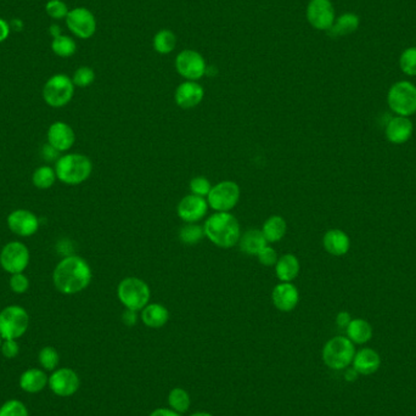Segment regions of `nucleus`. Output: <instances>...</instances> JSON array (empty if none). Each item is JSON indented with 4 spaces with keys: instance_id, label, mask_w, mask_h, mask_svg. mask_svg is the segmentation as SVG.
I'll list each match as a JSON object with an SVG mask.
<instances>
[{
    "instance_id": "obj_1",
    "label": "nucleus",
    "mask_w": 416,
    "mask_h": 416,
    "mask_svg": "<svg viewBox=\"0 0 416 416\" xmlns=\"http://www.w3.org/2000/svg\"><path fill=\"white\" fill-rule=\"evenodd\" d=\"M91 279L93 272L89 263L76 254L63 257L54 269V286L63 295H76L85 291Z\"/></svg>"
},
{
    "instance_id": "obj_2",
    "label": "nucleus",
    "mask_w": 416,
    "mask_h": 416,
    "mask_svg": "<svg viewBox=\"0 0 416 416\" xmlns=\"http://www.w3.org/2000/svg\"><path fill=\"white\" fill-rule=\"evenodd\" d=\"M205 235L217 248H232L241 237L240 223L230 212H216L205 221Z\"/></svg>"
},
{
    "instance_id": "obj_3",
    "label": "nucleus",
    "mask_w": 416,
    "mask_h": 416,
    "mask_svg": "<svg viewBox=\"0 0 416 416\" xmlns=\"http://www.w3.org/2000/svg\"><path fill=\"white\" fill-rule=\"evenodd\" d=\"M58 180L63 184L79 185L89 179L93 172L91 160L82 153H66L55 164Z\"/></svg>"
},
{
    "instance_id": "obj_4",
    "label": "nucleus",
    "mask_w": 416,
    "mask_h": 416,
    "mask_svg": "<svg viewBox=\"0 0 416 416\" xmlns=\"http://www.w3.org/2000/svg\"><path fill=\"white\" fill-rule=\"evenodd\" d=\"M117 297L126 309L142 311L150 303L151 290L144 280L137 276H128L117 286Z\"/></svg>"
},
{
    "instance_id": "obj_5",
    "label": "nucleus",
    "mask_w": 416,
    "mask_h": 416,
    "mask_svg": "<svg viewBox=\"0 0 416 416\" xmlns=\"http://www.w3.org/2000/svg\"><path fill=\"white\" fill-rule=\"evenodd\" d=\"M354 355L353 342L344 336L331 338L322 348V360L330 369H346L353 362Z\"/></svg>"
},
{
    "instance_id": "obj_6",
    "label": "nucleus",
    "mask_w": 416,
    "mask_h": 416,
    "mask_svg": "<svg viewBox=\"0 0 416 416\" xmlns=\"http://www.w3.org/2000/svg\"><path fill=\"white\" fill-rule=\"evenodd\" d=\"M30 327L28 311L21 306H8L0 311V336L3 340L22 338Z\"/></svg>"
},
{
    "instance_id": "obj_7",
    "label": "nucleus",
    "mask_w": 416,
    "mask_h": 416,
    "mask_svg": "<svg viewBox=\"0 0 416 416\" xmlns=\"http://www.w3.org/2000/svg\"><path fill=\"white\" fill-rule=\"evenodd\" d=\"M74 87L72 78L67 74H54L47 79L43 88V99L50 107H63L69 104L74 95Z\"/></svg>"
},
{
    "instance_id": "obj_8",
    "label": "nucleus",
    "mask_w": 416,
    "mask_h": 416,
    "mask_svg": "<svg viewBox=\"0 0 416 416\" xmlns=\"http://www.w3.org/2000/svg\"><path fill=\"white\" fill-rule=\"evenodd\" d=\"M387 102L391 110L398 116L409 117L416 112V87L408 82L401 80L391 87Z\"/></svg>"
},
{
    "instance_id": "obj_9",
    "label": "nucleus",
    "mask_w": 416,
    "mask_h": 416,
    "mask_svg": "<svg viewBox=\"0 0 416 416\" xmlns=\"http://www.w3.org/2000/svg\"><path fill=\"white\" fill-rule=\"evenodd\" d=\"M240 186L232 180H223L212 186L207 202L215 212H230L240 200Z\"/></svg>"
},
{
    "instance_id": "obj_10",
    "label": "nucleus",
    "mask_w": 416,
    "mask_h": 416,
    "mask_svg": "<svg viewBox=\"0 0 416 416\" xmlns=\"http://www.w3.org/2000/svg\"><path fill=\"white\" fill-rule=\"evenodd\" d=\"M30 250L21 241L6 243L0 251V265L9 274L23 273L30 264Z\"/></svg>"
},
{
    "instance_id": "obj_11",
    "label": "nucleus",
    "mask_w": 416,
    "mask_h": 416,
    "mask_svg": "<svg viewBox=\"0 0 416 416\" xmlns=\"http://www.w3.org/2000/svg\"><path fill=\"white\" fill-rule=\"evenodd\" d=\"M175 69L186 80L197 82L207 72V65L205 58L199 52L186 49L177 55Z\"/></svg>"
},
{
    "instance_id": "obj_12",
    "label": "nucleus",
    "mask_w": 416,
    "mask_h": 416,
    "mask_svg": "<svg viewBox=\"0 0 416 416\" xmlns=\"http://www.w3.org/2000/svg\"><path fill=\"white\" fill-rule=\"evenodd\" d=\"M66 26L74 36L80 39H89L96 32V19L91 11L79 6L69 11Z\"/></svg>"
},
{
    "instance_id": "obj_13",
    "label": "nucleus",
    "mask_w": 416,
    "mask_h": 416,
    "mask_svg": "<svg viewBox=\"0 0 416 416\" xmlns=\"http://www.w3.org/2000/svg\"><path fill=\"white\" fill-rule=\"evenodd\" d=\"M307 20L318 31H329L335 17V9L330 0H311L307 6Z\"/></svg>"
},
{
    "instance_id": "obj_14",
    "label": "nucleus",
    "mask_w": 416,
    "mask_h": 416,
    "mask_svg": "<svg viewBox=\"0 0 416 416\" xmlns=\"http://www.w3.org/2000/svg\"><path fill=\"white\" fill-rule=\"evenodd\" d=\"M47 385L54 395L58 397H71L78 391L80 381L76 371L69 368L54 370L53 374L49 377Z\"/></svg>"
},
{
    "instance_id": "obj_15",
    "label": "nucleus",
    "mask_w": 416,
    "mask_h": 416,
    "mask_svg": "<svg viewBox=\"0 0 416 416\" xmlns=\"http://www.w3.org/2000/svg\"><path fill=\"white\" fill-rule=\"evenodd\" d=\"M8 227L17 237H33L39 229V218L28 210H15L8 217Z\"/></svg>"
},
{
    "instance_id": "obj_16",
    "label": "nucleus",
    "mask_w": 416,
    "mask_h": 416,
    "mask_svg": "<svg viewBox=\"0 0 416 416\" xmlns=\"http://www.w3.org/2000/svg\"><path fill=\"white\" fill-rule=\"evenodd\" d=\"M208 207L210 206L206 197L190 194L180 200L177 213L185 223H197L205 218Z\"/></svg>"
},
{
    "instance_id": "obj_17",
    "label": "nucleus",
    "mask_w": 416,
    "mask_h": 416,
    "mask_svg": "<svg viewBox=\"0 0 416 416\" xmlns=\"http://www.w3.org/2000/svg\"><path fill=\"white\" fill-rule=\"evenodd\" d=\"M47 144L56 149L58 153H66L76 142V134L72 127L65 122H54L47 129Z\"/></svg>"
},
{
    "instance_id": "obj_18",
    "label": "nucleus",
    "mask_w": 416,
    "mask_h": 416,
    "mask_svg": "<svg viewBox=\"0 0 416 416\" xmlns=\"http://www.w3.org/2000/svg\"><path fill=\"white\" fill-rule=\"evenodd\" d=\"M204 96L205 90L202 85L194 80H185L175 89L174 100L180 109L189 110L200 105L201 101L204 100Z\"/></svg>"
},
{
    "instance_id": "obj_19",
    "label": "nucleus",
    "mask_w": 416,
    "mask_h": 416,
    "mask_svg": "<svg viewBox=\"0 0 416 416\" xmlns=\"http://www.w3.org/2000/svg\"><path fill=\"white\" fill-rule=\"evenodd\" d=\"M272 300L280 311H294L298 305L300 292L292 283H280L273 289Z\"/></svg>"
},
{
    "instance_id": "obj_20",
    "label": "nucleus",
    "mask_w": 416,
    "mask_h": 416,
    "mask_svg": "<svg viewBox=\"0 0 416 416\" xmlns=\"http://www.w3.org/2000/svg\"><path fill=\"white\" fill-rule=\"evenodd\" d=\"M414 127L408 117H395L386 127V138L392 144L401 145L410 139Z\"/></svg>"
},
{
    "instance_id": "obj_21",
    "label": "nucleus",
    "mask_w": 416,
    "mask_h": 416,
    "mask_svg": "<svg viewBox=\"0 0 416 416\" xmlns=\"http://www.w3.org/2000/svg\"><path fill=\"white\" fill-rule=\"evenodd\" d=\"M322 245L327 253L335 257H341L349 251L351 241L346 232L340 229H331L322 237Z\"/></svg>"
},
{
    "instance_id": "obj_22",
    "label": "nucleus",
    "mask_w": 416,
    "mask_h": 416,
    "mask_svg": "<svg viewBox=\"0 0 416 416\" xmlns=\"http://www.w3.org/2000/svg\"><path fill=\"white\" fill-rule=\"evenodd\" d=\"M274 267L275 274L281 283H292L300 274V261L292 253L279 257Z\"/></svg>"
},
{
    "instance_id": "obj_23",
    "label": "nucleus",
    "mask_w": 416,
    "mask_h": 416,
    "mask_svg": "<svg viewBox=\"0 0 416 416\" xmlns=\"http://www.w3.org/2000/svg\"><path fill=\"white\" fill-rule=\"evenodd\" d=\"M381 364V359L377 352H375L371 348H364L360 349L358 353L354 355L353 369L362 375L374 374L377 371Z\"/></svg>"
},
{
    "instance_id": "obj_24",
    "label": "nucleus",
    "mask_w": 416,
    "mask_h": 416,
    "mask_svg": "<svg viewBox=\"0 0 416 416\" xmlns=\"http://www.w3.org/2000/svg\"><path fill=\"white\" fill-rule=\"evenodd\" d=\"M142 320L151 329L164 327L169 320V311L160 303H149L142 311Z\"/></svg>"
},
{
    "instance_id": "obj_25",
    "label": "nucleus",
    "mask_w": 416,
    "mask_h": 416,
    "mask_svg": "<svg viewBox=\"0 0 416 416\" xmlns=\"http://www.w3.org/2000/svg\"><path fill=\"white\" fill-rule=\"evenodd\" d=\"M240 250L250 256H257L265 246H268V243L264 237L262 230L257 229H250L246 232H243L240 241H239Z\"/></svg>"
},
{
    "instance_id": "obj_26",
    "label": "nucleus",
    "mask_w": 416,
    "mask_h": 416,
    "mask_svg": "<svg viewBox=\"0 0 416 416\" xmlns=\"http://www.w3.org/2000/svg\"><path fill=\"white\" fill-rule=\"evenodd\" d=\"M49 377L39 369H28L20 377V387L27 393H38L47 387Z\"/></svg>"
},
{
    "instance_id": "obj_27",
    "label": "nucleus",
    "mask_w": 416,
    "mask_h": 416,
    "mask_svg": "<svg viewBox=\"0 0 416 416\" xmlns=\"http://www.w3.org/2000/svg\"><path fill=\"white\" fill-rule=\"evenodd\" d=\"M261 230L263 232L267 243H279L287 232V223L283 217L274 215L269 217L268 219L264 221L263 227Z\"/></svg>"
},
{
    "instance_id": "obj_28",
    "label": "nucleus",
    "mask_w": 416,
    "mask_h": 416,
    "mask_svg": "<svg viewBox=\"0 0 416 416\" xmlns=\"http://www.w3.org/2000/svg\"><path fill=\"white\" fill-rule=\"evenodd\" d=\"M359 17L355 14L347 12L340 16L335 20L331 28L327 31V34L332 38L342 37L357 31L359 27Z\"/></svg>"
},
{
    "instance_id": "obj_29",
    "label": "nucleus",
    "mask_w": 416,
    "mask_h": 416,
    "mask_svg": "<svg viewBox=\"0 0 416 416\" xmlns=\"http://www.w3.org/2000/svg\"><path fill=\"white\" fill-rule=\"evenodd\" d=\"M348 338L354 343L363 344L370 341L373 336L371 325L364 319H353L349 322L347 329Z\"/></svg>"
},
{
    "instance_id": "obj_30",
    "label": "nucleus",
    "mask_w": 416,
    "mask_h": 416,
    "mask_svg": "<svg viewBox=\"0 0 416 416\" xmlns=\"http://www.w3.org/2000/svg\"><path fill=\"white\" fill-rule=\"evenodd\" d=\"M153 45L156 53L167 55L177 47V36L171 30H161L155 34Z\"/></svg>"
},
{
    "instance_id": "obj_31",
    "label": "nucleus",
    "mask_w": 416,
    "mask_h": 416,
    "mask_svg": "<svg viewBox=\"0 0 416 416\" xmlns=\"http://www.w3.org/2000/svg\"><path fill=\"white\" fill-rule=\"evenodd\" d=\"M58 179L56 177V172L55 168H52L49 166H42V167H38L34 173L32 175V182L33 185L41 190L50 189L55 182Z\"/></svg>"
},
{
    "instance_id": "obj_32",
    "label": "nucleus",
    "mask_w": 416,
    "mask_h": 416,
    "mask_svg": "<svg viewBox=\"0 0 416 416\" xmlns=\"http://www.w3.org/2000/svg\"><path fill=\"white\" fill-rule=\"evenodd\" d=\"M52 50L58 58H71L77 52V44L72 38L61 34L58 37L53 38Z\"/></svg>"
},
{
    "instance_id": "obj_33",
    "label": "nucleus",
    "mask_w": 416,
    "mask_h": 416,
    "mask_svg": "<svg viewBox=\"0 0 416 416\" xmlns=\"http://www.w3.org/2000/svg\"><path fill=\"white\" fill-rule=\"evenodd\" d=\"M206 237L204 227L197 223H186L179 230V239L185 245H195Z\"/></svg>"
},
{
    "instance_id": "obj_34",
    "label": "nucleus",
    "mask_w": 416,
    "mask_h": 416,
    "mask_svg": "<svg viewBox=\"0 0 416 416\" xmlns=\"http://www.w3.org/2000/svg\"><path fill=\"white\" fill-rule=\"evenodd\" d=\"M168 403L171 408L177 413H185L189 409L190 395L183 388H173L168 395Z\"/></svg>"
},
{
    "instance_id": "obj_35",
    "label": "nucleus",
    "mask_w": 416,
    "mask_h": 416,
    "mask_svg": "<svg viewBox=\"0 0 416 416\" xmlns=\"http://www.w3.org/2000/svg\"><path fill=\"white\" fill-rule=\"evenodd\" d=\"M38 359H39V363L42 365L43 369L54 371L58 368L60 355L55 348L47 346V347L41 349V352L38 354Z\"/></svg>"
},
{
    "instance_id": "obj_36",
    "label": "nucleus",
    "mask_w": 416,
    "mask_h": 416,
    "mask_svg": "<svg viewBox=\"0 0 416 416\" xmlns=\"http://www.w3.org/2000/svg\"><path fill=\"white\" fill-rule=\"evenodd\" d=\"M94 80V69L89 66H80L79 69L74 71V77H72L74 87H78V88H87L93 85Z\"/></svg>"
},
{
    "instance_id": "obj_37",
    "label": "nucleus",
    "mask_w": 416,
    "mask_h": 416,
    "mask_svg": "<svg viewBox=\"0 0 416 416\" xmlns=\"http://www.w3.org/2000/svg\"><path fill=\"white\" fill-rule=\"evenodd\" d=\"M402 71L408 76H416V47H408L399 58Z\"/></svg>"
},
{
    "instance_id": "obj_38",
    "label": "nucleus",
    "mask_w": 416,
    "mask_h": 416,
    "mask_svg": "<svg viewBox=\"0 0 416 416\" xmlns=\"http://www.w3.org/2000/svg\"><path fill=\"white\" fill-rule=\"evenodd\" d=\"M47 16L53 20H63L69 15V6L63 0H49L45 4Z\"/></svg>"
},
{
    "instance_id": "obj_39",
    "label": "nucleus",
    "mask_w": 416,
    "mask_h": 416,
    "mask_svg": "<svg viewBox=\"0 0 416 416\" xmlns=\"http://www.w3.org/2000/svg\"><path fill=\"white\" fill-rule=\"evenodd\" d=\"M0 416H30L26 406L17 399L8 401L0 406Z\"/></svg>"
},
{
    "instance_id": "obj_40",
    "label": "nucleus",
    "mask_w": 416,
    "mask_h": 416,
    "mask_svg": "<svg viewBox=\"0 0 416 416\" xmlns=\"http://www.w3.org/2000/svg\"><path fill=\"white\" fill-rule=\"evenodd\" d=\"M212 189V184L210 180L207 179L204 175H199L193 178L190 182V191L193 195L201 196V197H207Z\"/></svg>"
},
{
    "instance_id": "obj_41",
    "label": "nucleus",
    "mask_w": 416,
    "mask_h": 416,
    "mask_svg": "<svg viewBox=\"0 0 416 416\" xmlns=\"http://www.w3.org/2000/svg\"><path fill=\"white\" fill-rule=\"evenodd\" d=\"M9 286L12 292H15L17 295H22L30 289V280L23 273L12 274L9 279Z\"/></svg>"
},
{
    "instance_id": "obj_42",
    "label": "nucleus",
    "mask_w": 416,
    "mask_h": 416,
    "mask_svg": "<svg viewBox=\"0 0 416 416\" xmlns=\"http://www.w3.org/2000/svg\"><path fill=\"white\" fill-rule=\"evenodd\" d=\"M257 259H259V263L263 264L264 267H273L278 262L279 256L276 250L270 246H265V248L257 254Z\"/></svg>"
},
{
    "instance_id": "obj_43",
    "label": "nucleus",
    "mask_w": 416,
    "mask_h": 416,
    "mask_svg": "<svg viewBox=\"0 0 416 416\" xmlns=\"http://www.w3.org/2000/svg\"><path fill=\"white\" fill-rule=\"evenodd\" d=\"M0 349L6 358L12 359L20 352V346L16 340H4Z\"/></svg>"
},
{
    "instance_id": "obj_44",
    "label": "nucleus",
    "mask_w": 416,
    "mask_h": 416,
    "mask_svg": "<svg viewBox=\"0 0 416 416\" xmlns=\"http://www.w3.org/2000/svg\"><path fill=\"white\" fill-rule=\"evenodd\" d=\"M42 156L45 161L53 162V161H58V158H60V153H58L56 149H54L52 145L45 144L42 149Z\"/></svg>"
},
{
    "instance_id": "obj_45",
    "label": "nucleus",
    "mask_w": 416,
    "mask_h": 416,
    "mask_svg": "<svg viewBox=\"0 0 416 416\" xmlns=\"http://www.w3.org/2000/svg\"><path fill=\"white\" fill-rule=\"evenodd\" d=\"M10 23L4 19H0V43L6 42L10 36Z\"/></svg>"
},
{
    "instance_id": "obj_46",
    "label": "nucleus",
    "mask_w": 416,
    "mask_h": 416,
    "mask_svg": "<svg viewBox=\"0 0 416 416\" xmlns=\"http://www.w3.org/2000/svg\"><path fill=\"white\" fill-rule=\"evenodd\" d=\"M138 311H131V309H126V311L123 313V316H122V319H123V322L128 325V327H133V325H135V322L138 320Z\"/></svg>"
},
{
    "instance_id": "obj_47",
    "label": "nucleus",
    "mask_w": 416,
    "mask_h": 416,
    "mask_svg": "<svg viewBox=\"0 0 416 416\" xmlns=\"http://www.w3.org/2000/svg\"><path fill=\"white\" fill-rule=\"evenodd\" d=\"M351 320H352V319H351V316H349V313H347V311H341V313H338V318H336V322H338V327H341V329H347Z\"/></svg>"
},
{
    "instance_id": "obj_48",
    "label": "nucleus",
    "mask_w": 416,
    "mask_h": 416,
    "mask_svg": "<svg viewBox=\"0 0 416 416\" xmlns=\"http://www.w3.org/2000/svg\"><path fill=\"white\" fill-rule=\"evenodd\" d=\"M150 416H180L179 413H177V411H174L173 409H164V408H161V409H156V410H153Z\"/></svg>"
},
{
    "instance_id": "obj_49",
    "label": "nucleus",
    "mask_w": 416,
    "mask_h": 416,
    "mask_svg": "<svg viewBox=\"0 0 416 416\" xmlns=\"http://www.w3.org/2000/svg\"><path fill=\"white\" fill-rule=\"evenodd\" d=\"M9 23H10L11 30H14L16 32L22 31L23 27H25V23H23L21 19H12Z\"/></svg>"
},
{
    "instance_id": "obj_50",
    "label": "nucleus",
    "mask_w": 416,
    "mask_h": 416,
    "mask_svg": "<svg viewBox=\"0 0 416 416\" xmlns=\"http://www.w3.org/2000/svg\"><path fill=\"white\" fill-rule=\"evenodd\" d=\"M49 33H50V36L53 38L58 37V36L63 34L61 27L58 26V25H52V26L49 27Z\"/></svg>"
},
{
    "instance_id": "obj_51",
    "label": "nucleus",
    "mask_w": 416,
    "mask_h": 416,
    "mask_svg": "<svg viewBox=\"0 0 416 416\" xmlns=\"http://www.w3.org/2000/svg\"><path fill=\"white\" fill-rule=\"evenodd\" d=\"M357 375H358V373H357L355 370H348L347 373H346V379H347L348 381H349V380H351V381H353V380L357 379Z\"/></svg>"
},
{
    "instance_id": "obj_52",
    "label": "nucleus",
    "mask_w": 416,
    "mask_h": 416,
    "mask_svg": "<svg viewBox=\"0 0 416 416\" xmlns=\"http://www.w3.org/2000/svg\"><path fill=\"white\" fill-rule=\"evenodd\" d=\"M190 416H213L210 413H195V414H193V415Z\"/></svg>"
},
{
    "instance_id": "obj_53",
    "label": "nucleus",
    "mask_w": 416,
    "mask_h": 416,
    "mask_svg": "<svg viewBox=\"0 0 416 416\" xmlns=\"http://www.w3.org/2000/svg\"><path fill=\"white\" fill-rule=\"evenodd\" d=\"M1 344H3V338L0 336V347H1Z\"/></svg>"
}]
</instances>
